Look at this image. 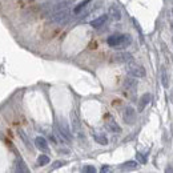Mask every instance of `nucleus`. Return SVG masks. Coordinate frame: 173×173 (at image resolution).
<instances>
[{"mask_svg": "<svg viewBox=\"0 0 173 173\" xmlns=\"http://www.w3.org/2000/svg\"><path fill=\"white\" fill-rule=\"evenodd\" d=\"M72 5V0H63V2H59L56 4L51 5V7H44V14L45 15H52V14H56V12H60L63 10H67Z\"/></svg>", "mask_w": 173, "mask_h": 173, "instance_id": "obj_4", "label": "nucleus"}, {"mask_svg": "<svg viewBox=\"0 0 173 173\" xmlns=\"http://www.w3.org/2000/svg\"><path fill=\"white\" fill-rule=\"evenodd\" d=\"M64 161H55L53 164H52V169H57V168H60V166H63L64 165Z\"/></svg>", "mask_w": 173, "mask_h": 173, "instance_id": "obj_23", "label": "nucleus"}, {"mask_svg": "<svg viewBox=\"0 0 173 173\" xmlns=\"http://www.w3.org/2000/svg\"><path fill=\"white\" fill-rule=\"evenodd\" d=\"M93 138L96 140V143L101 144V145H107L108 144V138L104 133H99V132H95L93 133Z\"/></svg>", "mask_w": 173, "mask_h": 173, "instance_id": "obj_15", "label": "nucleus"}, {"mask_svg": "<svg viewBox=\"0 0 173 173\" xmlns=\"http://www.w3.org/2000/svg\"><path fill=\"white\" fill-rule=\"evenodd\" d=\"M91 2H92V0H83L81 3H79V4H77L75 8H73V14H75V15L80 14V12H81L83 10H84V8H85L86 5H88Z\"/></svg>", "mask_w": 173, "mask_h": 173, "instance_id": "obj_17", "label": "nucleus"}, {"mask_svg": "<svg viewBox=\"0 0 173 173\" xmlns=\"http://www.w3.org/2000/svg\"><path fill=\"white\" fill-rule=\"evenodd\" d=\"M123 120L128 125H133L136 121V111L133 107L128 105L124 108V112H123Z\"/></svg>", "mask_w": 173, "mask_h": 173, "instance_id": "obj_5", "label": "nucleus"}, {"mask_svg": "<svg viewBox=\"0 0 173 173\" xmlns=\"http://www.w3.org/2000/svg\"><path fill=\"white\" fill-rule=\"evenodd\" d=\"M123 86H124V89H126L128 92H132V93H135L136 89H137V80H136V77H126L124 80V83H123Z\"/></svg>", "mask_w": 173, "mask_h": 173, "instance_id": "obj_7", "label": "nucleus"}, {"mask_svg": "<svg viewBox=\"0 0 173 173\" xmlns=\"http://www.w3.org/2000/svg\"><path fill=\"white\" fill-rule=\"evenodd\" d=\"M161 83H162L164 88H168V86H169V77H168V75H166L165 67L161 68Z\"/></svg>", "mask_w": 173, "mask_h": 173, "instance_id": "obj_18", "label": "nucleus"}, {"mask_svg": "<svg viewBox=\"0 0 173 173\" xmlns=\"http://www.w3.org/2000/svg\"><path fill=\"white\" fill-rule=\"evenodd\" d=\"M108 15H101V16H99V17H96L95 20H92L91 23V27H93V28H101V27L104 26V24L107 23V20H108Z\"/></svg>", "mask_w": 173, "mask_h": 173, "instance_id": "obj_9", "label": "nucleus"}, {"mask_svg": "<svg viewBox=\"0 0 173 173\" xmlns=\"http://www.w3.org/2000/svg\"><path fill=\"white\" fill-rule=\"evenodd\" d=\"M48 162H49V157H48V156H45V154H41V156H39V157H38V164H39L40 166L47 165Z\"/></svg>", "mask_w": 173, "mask_h": 173, "instance_id": "obj_20", "label": "nucleus"}, {"mask_svg": "<svg viewBox=\"0 0 173 173\" xmlns=\"http://www.w3.org/2000/svg\"><path fill=\"white\" fill-rule=\"evenodd\" d=\"M108 171H109V168H108L107 165H104L103 168H101V172H108Z\"/></svg>", "mask_w": 173, "mask_h": 173, "instance_id": "obj_24", "label": "nucleus"}, {"mask_svg": "<svg viewBox=\"0 0 173 173\" xmlns=\"http://www.w3.org/2000/svg\"><path fill=\"white\" fill-rule=\"evenodd\" d=\"M107 128L109 129L111 132H115V133H120V132H121V128H120V125L117 124V123H116L113 119H111L107 123Z\"/></svg>", "mask_w": 173, "mask_h": 173, "instance_id": "obj_14", "label": "nucleus"}, {"mask_svg": "<svg viewBox=\"0 0 173 173\" xmlns=\"http://www.w3.org/2000/svg\"><path fill=\"white\" fill-rule=\"evenodd\" d=\"M137 166H138V164L136 161H126L120 166V169H121V171H133V169H137Z\"/></svg>", "mask_w": 173, "mask_h": 173, "instance_id": "obj_16", "label": "nucleus"}, {"mask_svg": "<svg viewBox=\"0 0 173 173\" xmlns=\"http://www.w3.org/2000/svg\"><path fill=\"white\" fill-rule=\"evenodd\" d=\"M19 135H20L21 140H23V143L26 144V147L28 148L29 150H32L33 148H32V145H31V141H29V138L27 137V135H26V133H24V131H19Z\"/></svg>", "mask_w": 173, "mask_h": 173, "instance_id": "obj_19", "label": "nucleus"}, {"mask_svg": "<svg viewBox=\"0 0 173 173\" xmlns=\"http://www.w3.org/2000/svg\"><path fill=\"white\" fill-rule=\"evenodd\" d=\"M172 15H173V8H172Z\"/></svg>", "mask_w": 173, "mask_h": 173, "instance_id": "obj_25", "label": "nucleus"}, {"mask_svg": "<svg viewBox=\"0 0 173 173\" xmlns=\"http://www.w3.org/2000/svg\"><path fill=\"white\" fill-rule=\"evenodd\" d=\"M112 60L115 63H129V61L133 60V56H132L129 52H125V51H121V52H117L112 56Z\"/></svg>", "mask_w": 173, "mask_h": 173, "instance_id": "obj_6", "label": "nucleus"}, {"mask_svg": "<svg viewBox=\"0 0 173 173\" xmlns=\"http://www.w3.org/2000/svg\"><path fill=\"white\" fill-rule=\"evenodd\" d=\"M71 19H72V14L69 12V10H63L60 12H56V14H52L49 16L48 21L49 23H55V24H67L69 23Z\"/></svg>", "mask_w": 173, "mask_h": 173, "instance_id": "obj_2", "label": "nucleus"}, {"mask_svg": "<svg viewBox=\"0 0 173 173\" xmlns=\"http://www.w3.org/2000/svg\"><path fill=\"white\" fill-rule=\"evenodd\" d=\"M172 101H173V95H172Z\"/></svg>", "mask_w": 173, "mask_h": 173, "instance_id": "obj_26", "label": "nucleus"}, {"mask_svg": "<svg viewBox=\"0 0 173 173\" xmlns=\"http://www.w3.org/2000/svg\"><path fill=\"white\" fill-rule=\"evenodd\" d=\"M15 172H19V173H27V172H29V169L27 168V165H26V162L23 161L21 159H17L16 161H15Z\"/></svg>", "mask_w": 173, "mask_h": 173, "instance_id": "obj_12", "label": "nucleus"}, {"mask_svg": "<svg viewBox=\"0 0 173 173\" xmlns=\"http://www.w3.org/2000/svg\"><path fill=\"white\" fill-rule=\"evenodd\" d=\"M71 123H72V129L75 133H77V132H80V128H81V124H80V120L79 117H77V115L75 112L71 113Z\"/></svg>", "mask_w": 173, "mask_h": 173, "instance_id": "obj_13", "label": "nucleus"}, {"mask_svg": "<svg viewBox=\"0 0 173 173\" xmlns=\"http://www.w3.org/2000/svg\"><path fill=\"white\" fill-rule=\"evenodd\" d=\"M108 16L112 17L113 20L119 21V20H121V11H120V8L117 7L116 4H112L109 7V10H108Z\"/></svg>", "mask_w": 173, "mask_h": 173, "instance_id": "obj_8", "label": "nucleus"}, {"mask_svg": "<svg viewBox=\"0 0 173 173\" xmlns=\"http://www.w3.org/2000/svg\"><path fill=\"white\" fill-rule=\"evenodd\" d=\"M150 99H152V96H150V93H144L143 96L140 97V100H138V111H144V108L149 104Z\"/></svg>", "mask_w": 173, "mask_h": 173, "instance_id": "obj_11", "label": "nucleus"}, {"mask_svg": "<svg viewBox=\"0 0 173 173\" xmlns=\"http://www.w3.org/2000/svg\"><path fill=\"white\" fill-rule=\"evenodd\" d=\"M83 172L85 173H96V168L92 165H85L84 168H83Z\"/></svg>", "mask_w": 173, "mask_h": 173, "instance_id": "obj_21", "label": "nucleus"}, {"mask_svg": "<svg viewBox=\"0 0 173 173\" xmlns=\"http://www.w3.org/2000/svg\"><path fill=\"white\" fill-rule=\"evenodd\" d=\"M35 144H36V148L40 149V150H43V152H47V150H49L47 140H45L43 136H38V137H36Z\"/></svg>", "mask_w": 173, "mask_h": 173, "instance_id": "obj_10", "label": "nucleus"}, {"mask_svg": "<svg viewBox=\"0 0 173 173\" xmlns=\"http://www.w3.org/2000/svg\"><path fill=\"white\" fill-rule=\"evenodd\" d=\"M126 72H128L129 76L136 77V79H141V77H145V75H147L145 68L143 65H140V64H137V63H133V61H129L128 63Z\"/></svg>", "mask_w": 173, "mask_h": 173, "instance_id": "obj_3", "label": "nucleus"}, {"mask_svg": "<svg viewBox=\"0 0 173 173\" xmlns=\"http://www.w3.org/2000/svg\"><path fill=\"white\" fill-rule=\"evenodd\" d=\"M131 35H120V33H115L107 39L109 47H126L131 44Z\"/></svg>", "mask_w": 173, "mask_h": 173, "instance_id": "obj_1", "label": "nucleus"}, {"mask_svg": "<svg viewBox=\"0 0 173 173\" xmlns=\"http://www.w3.org/2000/svg\"><path fill=\"white\" fill-rule=\"evenodd\" d=\"M136 159H137V161L141 162V164H145V162H147V157H145L143 153H137V154H136Z\"/></svg>", "mask_w": 173, "mask_h": 173, "instance_id": "obj_22", "label": "nucleus"}]
</instances>
